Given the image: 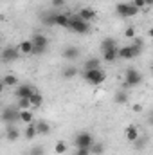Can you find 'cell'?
<instances>
[{"label": "cell", "instance_id": "obj_1", "mask_svg": "<svg viewBox=\"0 0 153 155\" xmlns=\"http://www.w3.org/2000/svg\"><path fill=\"white\" fill-rule=\"evenodd\" d=\"M83 78H85V81L90 83V85H101V83H105V79H106V72L99 67V69L85 71V72H83Z\"/></svg>", "mask_w": 153, "mask_h": 155}, {"label": "cell", "instance_id": "obj_2", "mask_svg": "<svg viewBox=\"0 0 153 155\" xmlns=\"http://www.w3.org/2000/svg\"><path fill=\"white\" fill-rule=\"evenodd\" d=\"M141 83H142V74L137 69H133V67L126 69V72H124V87L133 88V87H137Z\"/></svg>", "mask_w": 153, "mask_h": 155}, {"label": "cell", "instance_id": "obj_3", "mask_svg": "<svg viewBox=\"0 0 153 155\" xmlns=\"http://www.w3.org/2000/svg\"><path fill=\"white\" fill-rule=\"evenodd\" d=\"M139 11H141L139 7H135L133 4H128V2H119V4L115 5V13H117V16H121V18L135 16Z\"/></svg>", "mask_w": 153, "mask_h": 155}, {"label": "cell", "instance_id": "obj_4", "mask_svg": "<svg viewBox=\"0 0 153 155\" xmlns=\"http://www.w3.org/2000/svg\"><path fill=\"white\" fill-rule=\"evenodd\" d=\"M70 31H74L77 35H88L90 33V25L88 22H85L83 18L79 16H70V25H69Z\"/></svg>", "mask_w": 153, "mask_h": 155}, {"label": "cell", "instance_id": "obj_5", "mask_svg": "<svg viewBox=\"0 0 153 155\" xmlns=\"http://www.w3.org/2000/svg\"><path fill=\"white\" fill-rule=\"evenodd\" d=\"M94 144V135L90 132H79L74 137V146L76 148H92Z\"/></svg>", "mask_w": 153, "mask_h": 155}, {"label": "cell", "instance_id": "obj_6", "mask_svg": "<svg viewBox=\"0 0 153 155\" xmlns=\"http://www.w3.org/2000/svg\"><path fill=\"white\" fill-rule=\"evenodd\" d=\"M2 121L5 124H13L15 121H20V108L18 107H5L2 110Z\"/></svg>", "mask_w": 153, "mask_h": 155}, {"label": "cell", "instance_id": "obj_7", "mask_svg": "<svg viewBox=\"0 0 153 155\" xmlns=\"http://www.w3.org/2000/svg\"><path fill=\"white\" fill-rule=\"evenodd\" d=\"M141 51H142V49H139V47H135L133 43H130V45L119 47V58H121V60H133V58H137V56L141 54Z\"/></svg>", "mask_w": 153, "mask_h": 155}, {"label": "cell", "instance_id": "obj_8", "mask_svg": "<svg viewBox=\"0 0 153 155\" xmlns=\"http://www.w3.org/2000/svg\"><path fill=\"white\" fill-rule=\"evenodd\" d=\"M33 43H34V51L33 54H43L49 47V38L45 35H34L33 36Z\"/></svg>", "mask_w": 153, "mask_h": 155}, {"label": "cell", "instance_id": "obj_9", "mask_svg": "<svg viewBox=\"0 0 153 155\" xmlns=\"http://www.w3.org/2000/svg\"><path fill=\"white\" fill-rule=\"evenodd\" d=\"M20 49H18V45L16 47H5L4 51H2V60L4 61H15V60H18L20 58Z\"/></svg>", "mask_w": 153, "mask_h": 155}, {"label": "cell", "instance_id": "obj_10", "mask_svg": "<svg viewBox=\"0 0 153 155\" xmlns=\"http://www.w3.org/2000/svg\"><path fill=\"white\" fill-rule=\"evenodd\" d=\"M34 92H36V88L31 87V85H18V87L15 88V96H16L18 99H22V97H31Z\"/></svg>", "mask_w": 153, "mask_h": 155}, {"label": "cell", "instance_id": "obj_11", "mask_svg": "<svg viewBox=\"0 0 153 155\" xmlns=\"http://www.w3.org/2000/svg\"><path fill=\"white\" fill-rule=\"evenodd\" d=\"M124 135H126V141H128V143H135V141L141 137V134H139V128H137L135 124H130V126H126V130H124Z\"/></svg>", "mask_w": 153, "mask_h": 155}, {"label": "cell", "instance_id": "obj_12", "mask_svg": "<svg viewBox=\"0 0 153 155\" xmlns=\"http://www.w3.org/2000/svg\"><path fill=\"white\" fill-rule=\"evenodd\" d=\"M79 54H81V51L77 49V47H65L63 49V58L67 60V61H76L77 58H79Z\"/></svg>", "mask_w": 153, "mask_h": 155}, {"label": "cell", "instance_id": "obj_13", "mask_svg": "<svg viewBox=\"0 0 153 155\" xmlns=\"http://www.w3.org/2000/svg\"><path fill=\"white\" fill-rule=\"evenodd\" d=\"M77 16H79V18H83L85 22H92V20L96 18V11H94V9H90V7H83V9H79Z\"/></svg>", "mask_w": 153, "mask_h": 155}, {"label": "cell", "instance_id": "obj_14", "mask_svg": "<svg viewBox=\"0 0 153 155\" xmlns=\"http://www.w3.org/2000/svg\"><path fill=\"white\" fill-rule=\"evenodd\" d=\"M18 49H20L22 54H33V51H34V43H33V40H24V41L18 43Z\"/></svg>", "mask_w": 153, "mask_h": 155}, {"label": "cell", "instance_id": "obj_15", "mask_svg": "<svg viewBox=\"0 0 153 155\" xmlns=\"http://www.w3.org/2000/svg\"><path fill=\"white\" fill-rule=\"evenodd\" d=\"M114 101L117 105H126L128 101H130V96H128V92L126 90H117L114 96Z\"/></svg>", "mask_w": 153, "mask_h": 155}, {"label": "cell", "instance_id": "obj_16", "mask_svg": "<svg viewBox=\"0 0 153 155\" xmlns=\"http://www.w3.org/2000/svg\"><path fill=\"white\" fill-rule=\"evenodd\" d=\"M56 16H58V13H43V15H41V22H43V25H47V27L56 25Z\"/></svg>", "mask_w": 153, "mask_h": 155}, {"label": "cell", "instance_id": "obj_17", "mask_svg": "<svg viewBox=\"0 0 153 155\" xmlns=\"http://www.w3.org/2000/svg\"><path fill=\"white\" fill-rule=\"evenodd\" d=\"M56 25H58V27H67V29H69V25H70V16L65 15V13H58V16H56Z\"/></svg>", "mask_w": 153, "mask_h": 155}, {"label": "cell", "instance_id": "obj_18", "mask_svg": "<svg viewBox=\"0 0 153 155\" xmlns=\"http://www.w3.org/2000/svg\"><path fill=\"white\" fill-rule=\"evenodd\" d=\"M117 58H119V49H117V47H115V49H108V51L103 52V60L108 61V63H110V61H115Z\"/></svg>", "mask_w": 153, "mask_h": 155}, {"label": "cell", "instance_id": "obj_19", "mask_svg": "<svg viewBox=\"0 0 153 155\" xmlns=\"http://www.w3.org/2000/svg\"><path fill=\"white\" fill-rule=\"evenodd\" d=\"M18 137H20L18 128H15V124H9V126H7V132H5V139H7V141H16Z\"/></svg>", "mask_w": 153, "mask_h": 155}, {"label": "cell", "instance_id": "obj_20", "mask_svg": "<svg viewBox=\"0 0 153 155\" xmlns=\"http://www.w3.org/2000/svg\"><path fill=\"white\" fill-rule=\"evenodd\" d=\"M36 128H38V135H47V134H50V124L47 123V121H36Z\"/></svg>", "mask_w": 153, "mask_h": 155}, {"label": "cell", "instance_id": "obj_21", "mask_svg": "<svg viewBox=\"0 0 153 155\" xmlns=\"http://www.w3.org/2000/svg\"><path fill=\"white\" fill-rule=\"evenodd\" d=\"M99 67H101V60H99V58H90V60H86L85 65H83L85 71H92V69H99Z\"/></svg>", "mask_w": 153, "mask_h": 155}, {"label": "cell", "instance_id": "obj_22", "mask_svg": "<svg viewBox=\"0 0 153 155\" xmlns=\"http://www.w3.org/2000/svg\"><path fill=\"white\" fill-rule=\"evenodd\" d=\"M36 135H38L36 123H31V124H27V128H25V139H27V141H31V139H34Z\"/></svg>", "mask_w": 153, "mask_h": 155}, {"label": "cell", "instance_id": "obj_23", "mask_svg": "<svg viewBox=\"0 0 153 155\" xmlns=\"http://www.w3.org/2000/svg\"><path fill=\"white\" fill-rule=\"evenodd\" d=\"M2 85L4 87H18V78L15 76V74H7V76H4V79H2Z\"/></svg>", "mask_w": 153, "mask_h": 155}, {"label": "cell", "instance_id": "obj_24", "mask_svg": "<svg viewBox=\"0 0 153 155\" xmlns=\"http://www.w3.org/2000/svg\"><path fill=\"white\" fill-rule=\"evenodd\" d=\"M61 76L65 78V79H72V78H76V76H77V69L74 67V65H67V67L63 69Z\"/></svg>", "mask_w": 153, "mask_h": 155}, {"label": "cell", "instance_id": "obj_25", "mask_svg": "<svg viewBox=\"0 0 153 155\" xmlns=\"http://www.w3.org/2000/svg\"><path fill=\"white\" fill-rule=\"evenodd\" d=\"M117 47V40L115 38H105L101 41V51H108V49H115Z\"/></svg>", "mask_w": 153, "mask_h": 155}, {"label": "cell", "instance_id": "obj_26", "mask_svg": "<svg viewBox=\"0 0 153 155\" xmlns=\"http://www.w3.org/2000/svg\"><path fill=\"white\" fill-rule=\"evenodd\" d=\"M31 105H33V108H40V107L43 105V96L40 94L38 90L31 96Z\"/></svg>", "mask_w": 153, "mask_h": 155}, {"label": "cell", "instance_id": "obj_27", "mask_svg": "<svg viewBox=\"0 0 153 155\" xmlns=\"http://www.w3.org/2000/svg\"><path fill=\"white\" fill-rule=\"evenodd\" d=\"M33 119H34V116H33V112H31V110H20V121H22V123L31 124V123H33Z\"/></svg>", "mask_w": 153, "mask_h": 155}, {"label": "cell", "instance_id": "obj_28", "mask_svg": "<svg viewBox=\"0 0 153 155\" xmlns=\"http://www.w3.org/2000/svg\"><path fill=\"white\" fill-rule=\"evenodd\" d=\"M67 150H69V146H67L65 141H58V143L54 144V153L56 155H63Z\"/></svg>", "mask_w": 153, "mask_h": 155}, {"label": "cell", "instance_id": "obj_29", "mask_svg": "<svg viewBox=\"0 0 153 155\" xmlns=\"http://www.w3.org/2000/svg\"><path fill=\"white\" fill-rule=\"evenodd\" d=\"M16 107H18L20 110H29V108H33V105H31V97H22V99H18Z\"/></svg>", "mask_w": 153, "mask_h": 155}, {"label": "cell", "instance_id": "obj_30", "mask_svg": "<svg viewBox=\"0 0 153 155\" xmlns=\"http://www.w3.org/2000/svg\"><path fill=\"white\" fill-rule=\"evenodd\" d=\"M90 152H92V155H103L105 153V146L101 143H94L92 148H90Z\"/></svg>", "mask_w": 153, "mask_h": 155}, {"label": "cell", "instance_id": "obj_31", "mask_svg": "<svg viewBox=\"0 0 153 155\" xmlns=\"http://www.w3.org/2000/svg\"><path fill=\"white\" fill-rule=\"evenodd\" d=\"M146 143H148V139H146L144 135H141V137H139V139H137L133 144H135V148H137V150H142V148L146 146Z\"/></svg>", "mask_w": 153, "mask_h": 155}, {"label": "cell", "instance_id": "obj_32", "mask_svg": "<svg viewBox=\"0 0 153 155\" xmlns=\"http://www.w3.org/2000/svg\"><path fill=\"white\" fill-rule=\"evenodd\" d=\"M29 155H45V150L41 146H34V148L29 150Z\"/></svg>", "mask_w": 153, "mask_h": 155}, {"label": "cell", "instance_id": "obj_33", "mask_svg": "<svg viewBox=\"0 0 153 155\" xmlns=\"http://www.w3.org/2000/svg\"><path fill=\"white\" fill-rule=\"evenodd\" d=\"M74 155H92V152H90V148H76Z\"/></svg>", "mask_w": 153, "mask_h": 155}, {"label": "cell", "instance_id": "obj_34", "mask_svg": "<svg viewBox=\"0 0 153 155\" xmlns=\"http://www.w3.org/2000/svg\"><path fill=\"white\" fill-rule=\"evenodd\" d=\"M124 36H126V38H135V27H128V29H126V31H124Z\"/></svg>", "mask_w": 153, "mask_h": 155}, {"label": "cell", "instance_id": "obj_35", "mask_svg": "<svg viewBox=\"0 0 153 155\" xmlns=\"http://www.w3.org/2000/svg\"><path fill=\"white\" fill-rule=\"evenodd\" d=\"M133 45L139 47V49H144V41H142L141 38H133Z\"/></svg>", "mask_w": 153, "mask_h": 155}, {"label": "cell", "instance_id": "obj_36", "mask_svg": "<svg viewBox=\"0 0 153 155\" xmlns=\"http://www.w3.org/2000/svg\"><path fill=\"white\" fill-rule=\"evenodd\" d=\"M132 4H133V5H135V7H139V9H142V7H144V5H146V2H144V0H133V2H132Z\"/></svg>", "mask_w": 153, "mask_h": 155}, {"label": "cell", "instance_id": "obj_37", "mask_svg": "<svg viewBox=\"0 0 153 155\" xmlns=\"http://www.w3.org/2000/svg\"><path fill=\"white\" fill-rule=\"evenodd\" d=\"M50 4H52L54 7H63V5H65V0H50Z\"/></svg>", "mask_w": 153, "mask_h": 155}, {"label": "cell", "instance_id": "obj_38", "mask_svg": "<svg viewBox=\"0 0 153 155\" xmlns=\"http://www.w3.org/2000/svg\"><path fill=\"white\" fill-rule=\"evenodd\" d=\"M132 110H133L135 114H141V112H142V105H139V103H135V105L132 107Z\"/></svg>", "mask_w": 153, "mask_h": 155}, {"label": "cell", "instance_id": "obj_39", "mask_svg": "<svg viewBox=\"0 0 153 155\" xmlns=\"http://www.w3.org/2000/svg\"><path fill=\"white\" fill-rule=\"evenodd\" d=\"M148 123H150V124H151V126H153V114H151V116H150V117H148Z\"/></svg>", "mask_w": 153, "mask_h": 155}, {"label": "cell", "instance_id": "obj_40", "mask_svg": "<svg viewBox=\"0 0 153 155\" xmlns=\"http://www.w3.org/2000/svg\"><path fill=\"white\" fill-rule=\"evenodd\" d=\"M148 36H150V38H153V27L150 29V31H148Z\"/></svg>", "mask_w": 153, "mask_h": 155}, {"label": "cell", "instance_id": "obj_41", "mask_svg": "<svg viewBox=\"0 0 153 155\" xmlns=\"http://www.w3.org/2000/svg\"><path fill=\"white\" fill-rule=\"evenodd\" d=\"M146 2V5H153V0H144Z\"/></svg>", "mask_w": 153, "mask_h": 155}, {"label": "cell", "instance_id": "obj_42", "mask_svg": "<svg viewBox=\"0 0 153 155\" xmlns=\"http://www.w3.org/2000/svg\"><path fill=\"white\" fill-rule=\"evenodd\" d=\"M137 155H142V153H137Z\"/></svg>", "mask_w": 153, "mask_h": 155}]
</instances>
